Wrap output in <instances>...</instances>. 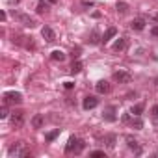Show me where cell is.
<instances>
[{"instance_id": "obj_1", "label": "cell", "mask_w": 158, "mask_h": 158, "mask_svg": "<svg viewBox=\"0 0 158 158\" xmlns=\"http://www.w3.org/2000/svg\"><path fill=\"white\" fill-rule=\"evenodd\" d=\"M84 147H86V143H84L80 138L71 136V138H69V141H67V145H65V152H67V154H71V152L80 154V152L84 151Z\"/></svg>"}, {"instance_id": "obj_2", "label": "cell", "mask_w": 158, "mask_h": 158, "mask_svg": "<svg viewBox=\"0 0 158 158\" xmlns=\"http://www.w3.org/2000/svg\"><path fill=\"white\" fill-rule=\"evenodd\" d=\"M8 154L10 156H21V158H28L30 156V151H26L24 149V141H17L15 145H11L10 149H8Z\"/></svg>"}, {"instance_id": "obj_3", "label": "cell", "mask_w": 158, "mask_h": 158, "mask_svg": "<svg viewBox=\"0 0 158 158\" xmlns=\"http://www.w3.org/2000/svg\"><path fill=\"white\" fill-rule=\"evenodd\" d=\"M13 17L21 23V24H24V26H28V28H34L35 26V21L30 17V15H24V13H19V11H13Z\"/></svg>"}, {"instance_id": "obj_4", "label": "cell", "mask_w": 158, "mask_h": 158, "mask_svg": "<svg viewBox=\"0 0 158 158\" xmlns=\"http://www.w3.org/2000/svg\"><path fill=\"white\" fill-rule=\"evenodd\" d=\"M21 101H23V95L19 91H8V93H4V102L6 104H19Z\"/></svg>"}, {"instance_id": "obj_5", "label": "cell", "mask_w": 158, "mask_h": 158, "mask_svg": "<svg viewBox=\"0 0 158 158\" xmlns=\"http://www.w3.org/2000/svg\"><path fill=\"white\" fill-rule=\"evenodd\" d=\"M114 80L119 82V84H128V82L132 80V74L127 73V71H115V73H114Z\"/></svg>"}, {"instance_id": "obj_6", "label": "cell", "mask_w": 158, "mask_h": 158, "mask_svg": "<svg viewBox=\"0 0 158 158\" xmlns=\"http://www.w3.org/2000/svg\"><path fill=\"white\" fill-rule=\"evenodd\" d=\"M23 123H24V112L23 110H15L11 114V125L15 128H19V127H23Z\"/></svg>"}, {"instance_id": "obj_7", "label": "cell", "mask_w": 158, "mask_h": 158, "mask_svg": "<svg viewBox=\"0 0 158 158\" xmlns=\"http://www.w3.org/2000/svg\"><path fill=\"white\" fill-rule=\"evenodd\" d=\"M97 104H99V99L93 97V95H88V97L84 99V102H82L84 110H93V108H97Z\"/></svg>"}, {"instance_id": "obj_8", "label": "cell", "mask_w": 158, "mask_h": 158, "mask_svg": "<svg viewBox=\"0 0 158 158\" xmlns=\"http://www.w3.org/2000/svg\"><path fill=\"white\" fill-rule=\"evenodd\" d=\"M115 114H117V106H108V108L104 110L102 117H104L106 121H110V123H112V121H115V119H117V115H115Z\"/></svg>"}, {"instance_id": "obj_9", "label": "cell", "mask_w": 158, "mask_h": 158, "mask_svg": "<svg viewBox=\"0 0 158 158\" xmlns=\"http://www.w3.org/2000/svg\"><path fill=\"white\" fill-rule=\"evenodd\" d=\"M125 141H127V145H128V149H130V151H134L136 154H141V147H139V143H138L132 136H127V138H125Z\"/></svg>"}, {"instance_id": "obj_10", "label": "cell", "mask_w": 158, "mask_h": 158, "mask_svg": "<svg viewBox=\"0 0 158 158\" xmlns=\"http://www.w3.org/2000/svg\"><path fill=\"white\" fill-rule=\"evenodd\" d=\"M41 35H43V39H45L47 43L56 41V34H54V30H52V28H48V26H45V28L41 30Z\"/></svg>"}, {"instance_id": "obj_11", "label": "cell", "mask_w": 158, "mask_h": 158, "mask_svg": "<svg viewBox=\"0 0 158 158\" xmlns=\"http://www.w3.org/2000/svg\"><path fill=\"white\" fill-rule=\"evenodd\" d=\"M95 89H97V93H101V95H106V93H110L112 86H110V84H108L106 80H101V82H97Z\"/></svg>"}, {"instance_id": "obj_12", "label": "cell", "mask_w": 158, "mask_h": 158, "mask_svg": "<svg viewBox=\"0 0 158 158\" xmlns=\"http://www.w3.org/2000/svg\"><path fill=\"white\" fill-rule=\"evenodd\" d=\"M145 24H147V23H145V19L138 17V19H134V21L130 23V28H132V30H136V32H141V30L145 28Z\"/></svg>"}, {"instance_id": "obj_13", "label": "cell", "mask_w": 158, "mask_h": 158, "mask_svg": "<svg viewBox=\"0 0 158 158\" xmlns=\"http://www.w3.org/2000/svg\"><path fill=\"white\" fill-rule=\"evenodd\" d=\"M115 34H117V30H115V28H114V26H110V28H108V30H106V32H104V35H102V37H101V41H102V43H104V45H106V43H108V41H110V39H112V37H115Z\"/></svg>"}, {"instance_id": "obj_14", "label": "cell", "mask_w": 158, "mask_h": 158, "mask_svg": "<svg viewBox=\"0 0 158 158\" xmlns=\"http://www.w3.org/2000/svg\"><path fill=\"white\" fill-rule=\"evenodd\" d=\"M125 48H127V39H125V37L117 39V41L114 43V50H115V52H121V50H125Z\"/></svg>"}, {"instance_id": "obj_15", "label": "cell", "mask_w": 158, "mask_h": 158, "mask_svg": "<svg viewBox=\"0 0 158 158\" xmlns=\"http://www.w3.org/2000/svg\"><path fill=\"white\" fill-rule=\"evenodd\" d=\"M32 127H34V128H41V127H43V115H41V114H37V115L32 117Z\"/></svg>"}, {"instance_id": "obj_16", "label": "cell", "mask_w": 158, "mask_h": 158, "mask_svg": "<svg viewBox=\"0 0 158 158\" xmlns=\"http://www.w3.org/2000/svg\"><path fill=\"white\" fill-rule=\"evenodd\" d=\"M35 11H37L39 15H43V13H47V11H48V6H47V0H41V2L37 4V8H35Z\"/></svg>"}, {"instance_id": "obj_17", "label": "cell", "mask_w": 158, "mask_h": 158, "mask_svg": "<svg viewBox=\"0 0 158 158\" xmlns=\"http://www.w3.org/2000/svg\"><path fill=\"white\" fill-rule=\"evenodd\" d=\"M50 58H52L54 61H63V60H65V54H63L61 50H54V52L50 54Z\"/></svg>"}, {"instance_id": "obj_18", "label": "cell", "mask_w": 158, "mask_h": 158, "mask_svg": "<svg viewBox=\"0 0 158 158\" xmlns=\"http://www.w3.org/2000/svg\"><path fill=\"white\" fill-rule=\"evenodd\" d=\"M143 108H145L143 104H134V106L130 108V114H132V115H141V114H143Z\"/></svg>"}, {"instance_id": "obj_19", "label": "cell", "mask_w": 158, "mask_h": 158, "mask_svg": "<svg viewBox=\"0 0 158 158\" xmlns=\"http://www.w3.org/2000/svg\"><path fill=\"white\" fill-rule=\"evenodd\" d=\"M130 125H132V128H136V130H139V128H143V121L139 119V115H136L132 121H130Z\"/></svg>"}, {"instance_id": "obj_20", "label": "cell", "mask_w": 158, "mask_h": 158, "mask_svg": "<svg viewBox=\"0 0 158 158\" xmlns=\"http://www.w3.org/2000/svg\"><path fill=\"white\" fill-rule=\"evenodd\" d=\"M104 141H106V147H108V149H114V147H115V136H114V134H108V136L104 138Z\"/></svg>"}, {"instance_id": "obj_21", "label": "cell", "mask_w": 158, "mask_h": 158, "mask_svg": "<svg viewBox=\"0 0 158 158\" xmlns=\"http://www.w3.org/2000/svg\"><path fill=\"white\" fill-rule=\"evenodd\" d=\"M80 71H82V61H78V60L73 61V65H71V73L76 74V73H80Z\"/></svg>"}, {"instance_id": "obj_22", "label": "cell", "mask_w": 158, "mask_h": 158, "mask_svg": "<svg viewBox=\"0 0 158 158\" xmlns=\"http://www.w3.org/2000/svg\"><path fill=\"white\" fill-rule=\"evenodd\" d=\"M58 136H60V128H56V130H52V132H48V134L45 136V139H47V141H54V139H56Z\"/></svg>"}, {"instance_id": "obj_23", "label": "cell", "mask_w": 158, "mask_h": 158, "mask_svg": "<svg viewBox=\"0 0 158 158\" xmlns=\"http://www.w3.org/2000/svg\"><path fill=\"white\" fill-rule=\"evenodd\" d=\"M99 41H101V39H99V34H97V32H91V35H89L88 43H89V45H97Z\"/></svg>"}, {"instance_id": "obj_24", "label": "cell", "mask_w": 158, "mask_h": 158, "mask_svg": "<svg viewBox=\"0 0 158 158\" xmlns=\"http://www.w3.org/2000/svg\"><path fill=\"white\" fill-rule=\"evenodd\" d=\"M117 11L119 13H127L128 11V4L127 2H117Z\"/></svg>"}, {"instance_id": "obj_25", "label": "cell", "mask_w": 158, "mask_h": 158, "mask_svg": "<svg viewBox=\"0 0 158 158\" xmlns=\"http://www.w3.org/2000/svg\"><path fill=\"white\" fill-rule=\"evenodd\" d=\"M8 115H10V112H8V106L4 104V106H2V110H0V119H6Z\"/></svg>"}, {"instance_id": "obj_26", "label": "cell", "mask_w": 158, "mask_h": 158, "mask_svg": "<svg viewBox=\"0 0 158 158\" xmlns=\"http://www.w3.org/2000/svg\"><path fill=\"white\" fill-rule=\"evenodd\" d=\"M89 156H93V158H99V156H104V151H93V152H89Z\"/></svg>"}, {"instance_id": "obj_27", "label": "cell", "mask_w": 158, "mask_h": 158, "mask_svg": "<svg viewBox=\"0 0 158 158\" xmlns=\"http://www.w3.org/2000/svg\"><path fill=\"white\" fill-rule=\"evenodd\" d=\"M63 86H65V89H73V88H74V84H73V82H65Z\"/></svg>"}, {"instance_id": "obj_28", "label": "cell", "mask_w": 158, "mask_h": 158, "mask_svg": "<svg viewBox=\"0 0 158 158\" xmlns=\"http://www.w3.org/2000/svg\"><path fill=\"white\" fill-rule=\"evenodd\" d=\"M151 34H152L154 37H158V26H154V28H151Z\"/></svg>"}, {"instance_id": "obj_29", "label": "cell", "mask_w": 158, "mask_h": 158, "mask_svg": "<svg viewBox=\"0 0 158 158\" xmlns=\"http://www.w3.org/2000/svg\"><path fill=\"white\" fill-rule=\"evenodd\" d=\"M123 123H130V115H128V114L123 115Z\"/></svg>"}, {"instance_id": "obj_30", "label": "cell", "mask_w": 158, "mask_h": 158, "mask_svg": "<svg viewBox=\"0 0 158 158\" xmlns=\"http://www.w3.org/2000/svg\"><path fill=\"white\" fill-rule=\"evenodd\" d=\"M78 54H80V48H74L73 50V58H78Z\"/></svg>"}, {"instance_id": "obj_31", "label": "cell", "mask_w": 158, "mask_h": 158, "mask_svg": "<svg viewBox=\"0 0 158 158\" xmlns=\"http://www.w3.org/2000/svg\"><path fill=\"white\" fill-rule=\"evenodd\" d=\"M152 114H154V115L158 117V104H156V106H152Z\"/></svg>"}, {"instance_id": "obj_32", "label": "cell", "mask_w": 158, "mask_h": 158, "mask_svg": "<svg viewBox=\"0 0 158 158\" xmlns=\"http://www.w3.org/2000/svg\"><path fill=\"white\" fill-rule=\"evenodd\" d=\"M47 2H48V4H56V2H58V0H47Z\"/></svg>"}, {"instance_id": "obj_33", "label": "cell", "mask_w": 158, "mask_h": 158, "mask_svg": "<svg viewBox=\"0 0 158 158\" xmlns=\"http://www.w3.org/2000/svg\"><path fill=\"white\" fill-rule=\"evenodd\" d=\"M154 21H156V23H158V13H156V15H154Z\"/></svg>"}, {"instance_id": "obj_34", "label": "cell", "mask_w": 158, "mask_h": 158, "mask_svg": "<svg viewBox=\"0 0 158 158\" xmlns=\"http://www.w3.org/2000/svg\"><path fill=\"white\" fill-rule=\"evenodd\" d=\"M156 86H158V78H156Z\"/></svg>"}]
</instances>
